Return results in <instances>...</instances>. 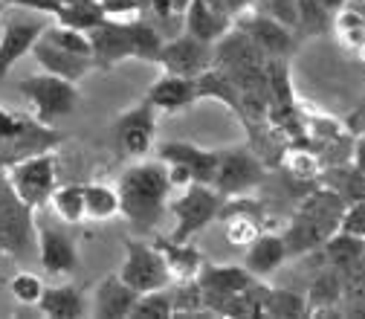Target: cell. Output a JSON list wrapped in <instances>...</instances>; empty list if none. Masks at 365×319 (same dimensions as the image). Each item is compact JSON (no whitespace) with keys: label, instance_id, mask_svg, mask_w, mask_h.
Wrapping results in <instances>:
<instances>
[{"label":"cell","instance_id":"1","mask_svg":"<svg viewBox=\"0 0 365 319\" xmlns=\"http://www.w3.org/2000/svg\"><path fill=\"white\" fill-rule=\"evenodd\" d=\"M119 192V212L128 218L130 230L148 236L157 230V223L165 215L171 183H168V166L163 160H143L128 166L116 183Z\"/></svg>","mask_w":365,"mask_h":319},{"label":"cell","instance_id":"2","mask_svg":"<svg viewBox=\"0 0 365 319\" xmlns=\"http://www.w3.org/2000/svg\"><path fill=\"white\" fill-rule=\"evenodd\" d=\"M345 201L328 186V189H316L304 198L299 212L293 215L290 226L282 233L287 255H304L322 247L339 226V218L345 212Z\"/></svg>","mask_w":365,"mask_h":319},{"label":"cell","instance_id":"3","mask_svg":"<svg viewBox=\"0 0 365 319\" xmlns=\"http://www.w3.org/2000/svg\"><path fill=\"white\" fill-rule=\"evenodd\" d=\"M64 140L56 125H43L35 116L0 108V168H9L26 157L53 151Z\"/></svg>","mask_w":365,"mask_h":319},{"label":"cell","instance_id":"4","mask_svg":"<svg viewBox=\"0 0 365 319\" xmlns=\"http://www.w3.org/2000/svg\"><path fill=\"white\" fill-rule=\"evenodd\" d=\"M38 247L35 209L18 198L6 168H0V253L12 258H26Z\"/></svg>","mask_w":365,"mask_h":319},{"label":"cell","instance_id":"5","mask_svg":"<svg viewBox=\"0 0 365 319\" xmlns=\"http://www.w3.org/2000/svg\"><path fill=\"white\" fill-rule=\"evenodd\" d=\"M21 96L29 102L32 116L43 125H56L58 119L70 116L78 108V87L53 73H38L18 84Z\"/></svg>","mask_w":365,"mask_h":319},{"label":"cell","instance_id":"6","mask_svg":"<svg viewBox=\"0 0 365 319\" xmlns=\"http://www.w3.org/2000/svg\"><path fill=\"white\" fill-rule=\"evenodd\" d=\"M53 24L50 15L21 9V6H6L4 21H0V81H4L12 67L29 56L32 44L41 38V32Z\"/></svg>","mask_w":365,"mask_h":319},{"label":"cell","instance_id":"7","mask_svg":"<svg viewBox=\"0 0 365 319\" xmlns=\"http://www.w3.org/2000/svg\"><path fill=\"white\" fill-rule=\"evenodd\" d=\"M220 206H223V198L212 186L189 183L180 198L168 201V209L174 212V221H177L168 238L171 241H192V236H197L212 221H217Z\"/></svg>","mask_w":365,"mask_h":319},{"label":"cell","instance_id":"8","mask_svg":"<svg viewBox=\"0 0 365 319\" xmlns=\"http://www.w3.org/2000/svg\"><path fill=\"white\" fill-rule=\"evenodd\" d=\"M116 276L128 288H133L136 293L163 290V288L171 285L163 253L157 250V244H148L143 238H128L125 241V261H122Z\"/></svg>","mask_w":365,"mask_h":319},{"label":"cell","instance_id":"9","mask_svg":"<svg viewBox=\"0 0 365 319\" xmlns=\"http://www.w3.org/2000/svg\"><path fill=\"white\" fill-rule=\"evenodd\" d=\"M267 177L264 163L250 148H226L217 151V171L212 189L220 198H241L258 189Z\"/></svg>","mask_w":365,"mask_h":319},{"label":"cell","instance_id":"10","mask_svg":"<svg viewBox=\"0 0 365 319\" xmlns=\"http://www.w3.org/2000/svg\"><path fill=\"white\" fill-rule=\"evenodd\" d=\"M56 166L58 163L53 151H43L9 166L6 177L24 203H29L32 209H43L50 203V195L56 192Z\"/></svg>","mask_w":365,"mask_h":319},{"label":"cell","instance_id":"11","mask_svg":"<svg viewBox=\"0 0 365 319\" xmlns=\"http://www.w3.org/2000/svg\"><path fill=\"white\" fill-rule=\"evenodd\" d=\"M154 136H157V108L148 99L128 108L113 122V143L119 154L128 160L148 157V151L154 148Z\"/></svg>","mask_w":365,"mask_h":319},{"label":"cell","instance_id":"12","mask_svg":"<svg viewBox=\"0 0 365 319\" xmlns=\"http://www.w3.org/2000/svg\"><path fill=\"white\" fill-rule=\"evenodd\" d=\"M157 64L165 73L197 79L200 73H206L215 64V44H206V41L189 35V32H180V35L163 41Z\"/></svg>","mask_w":365,"mask_h":319},{"label":"cell","instance_id":"13","mask_svg":"<svg viewBox=\"0 0 365 319\" xmlns=\"http://www.w3.org/2000/svg\"><path fill=\"white\" fill-rule=\"evenodd\" d=\"M252 282H258L247 267H238V264H212V261H203L200 273H197V285L203 290V305L212 316H217L220 305L235 296V293H244Z\"/></svg>","mask_w":365,"mask_h":319},{"label":"cell","instance_id":"14","mask_svg":"<svg viewBox=\"0 0 365 319\" xmlns=\"http://www.w3.org/2000/svg\"><path fill=\"white\" fill-rule=\"evenodd\" d=\"M232 26L241 29L244 35H250V41L267 59H287L293 53V47H296L293 29L282 26L279 21H272V18H267V15L255 12V9H247L238 18H232Z\"/></svg>","mask_w":365,"mask_h":319},{"label":"cell","instance_id":"15","mask_svg":"<svg viewBox=\"0 0 365 319\" xmlns=\"http://www.w3.org/2000/svg\"><path fill=\"white\" fill-rule=\"evenodd\" d=\"M87 35H90V47H93V64L102 70H110L125 59H136L130 21H108L105 18Z\"/></svg>","mask_w":365,"mask_h":319},{"label":"cell","instance_id":"16","mask_svg":"<svg viewBox=\"0 0 365 319\" xmlns=\"http://www.w3.org/2000/svg\"><path fill=\"white\" fill-rule=\"evenodd\" d=\"M38 258L41 267L56 279H67L78 270V247L70 233L50 223H38Z\"/></svg>","mask_w":365,"mask_h":319},{"label":"cell","instance_id":"17","mask_svg":"<svg viewBox=\"0 0 365 319\" xmlns=\"http://www.w3.org/2000/svg\"><path fill=\"white\" fill-rule=\"evenodd\" d=\"M157 160H163L165 166H180L192 174L195 183H215V171H217V151L200 148L195 143L186 140H174V143H163L157 148Z\"/></svg>","mask_w":365,"mask_h":319},{"label":"cell","instance_id":"18","mask_svg":"<svg viewBox=\"0 0 365 319\" xmlns=\"http://www.w3.org/2000/svg\"><path fill=\"white\" fill-rule=\"evenodd\" d=\"M32 59L41 64L43 73H53V76H61L67 81H81L90 70H93V59H87V56H76V53H67V50H58L53 47V44H47L43 38H38L32 44Z\"/></svg>","mask_w":365,"mask_h":319},{"label":"cell","instance_id":"19","mask_svg":"<svg viewBox=\"0 0 365 319\" xmlns=\"http://www.w3.org/2000/svg\"><path fill=\"white\" fill-rule=\"evenodd\" d=\"M136 296H140V293H136L133 288H128L113 273V276H105L96 285L93 302H90V305H93V308H90V313L99 316V319H128Z\"/></svg>","mask_w":365,"mask_h":319},{"label":"cell","instance_id":"20","mask_svg":"<svg viewBox=\"0 0 365 319\" xmlns=\"http://www.w3.org/2000/svg\"><path fill=\"white\" fill-rule=\"evenodd\" d=\"M145 99L157 108V111H182L197 102V79H186V76H174L165 73L160 76L151 87Z\"/></svg>","mask_w":365,"mask_h":319},{"label":"cell","instance_id":"21","mask_svg":"<svg viewBox=\"0 0 365 319\" xmlns=\"http://www.w3.org/2000/svg\"><path fill=\"white\" fill-rule=\"evenodd\" d=\"M154 244L165 258L171 285H182V282H195L197 279V273H200V267L206 261L197 247H192L189 241H171V238H157Z\"/></svg>","mask_w":365,"mask_h":319},{"label":"cell","instance_id":"22","mask_svg":"<svg viewBox=\"0 0 365 319\" xmlns=\"http://www.w3.org/2000/svg\"><path fill=\"white\" fill-rule=\"evenodd\" d=\"M287 247H284V238L279 233H261L250 247H247V258H244V267L252 273L255 279H267L272 276L284 261H287Z\"/></svg>","mask_w":365,"mask_h":319},{"label":"cell","instance_id":"23","mask_svg":"<svg viewBox=\"0 0 365 319\" xmlns=\"http://www.w3.org/2000/svg\"><path fill=\"white\" fill-rule=\"evenodd\" d=\"M230 29H232V18L215 12L206 0H192L189 9L182 12V32H189L206 44L220 41Z\"/></svg>","mask_w":365,"mask_h":319},{"label":"cell","instance_id":"24","mask_svg":"<svg viewBox=\"0 0 365 319\" xmlns=\"http://www.w3.org/2000/svg\"><path fill=\"white\" fill-rule=\"evenodd\" d=\"M304 302H307V316H328V313L342 316V310H334L336 305H342V273L328 264L313 279Z\"/></svg>","mask_w":365,"mask_h":319},{"label":"cell","instance_id":"25","mask_svg":"<svg viewBox=\"0 0 365 319\" xmlns=\"http://www.w3.org/2000/svg\"><path fill=\"white\" fill-rule=\"evenodd\" d=\"M38 310L50 319H81L87 316V299L76 285H50L43 288Z\"/></svg>","mask_w":365,"mask_h":319},{"label":"cell","instance_id":"26","mask_svg":"<svg viewBox=\"0 0 365 319\" xmlns=\"http://www.w3.org/2000/svg\"><path fill=\"white\" fill-rule=\"evenodd\" d=\"M334 29L348 50L365 47V0H348V4L334 15Z\"/></svg>","mask_w":365,"mask_h":319},{"label":"cell","instance_id":"27","mask_svg":"<svg viewBox=\"0 0 365 319\" xmlns=\"http://www.w3.org/2000/svg\"><path fill=\"white\" fill-rule=\"evenodd\" d=\"M342 273V316H365V253Z\"/></svg>","mask_w":365,"mask_h":319},{"label":"cell","instance_id":"28","mask_svg":"<svg viewBox=\"0 0 365 319\" xmlns=\"http://www.w3.org/2000/svg\"><path fill=\"white\" fill-rule=\"evenodd\" d=\"M119 215V192L108 183H84V218L110 221Z\"/></svg>","mask_w":365,"mask_h":319},{"label":"cell","instance_id":"29","mask_svg":"<svg viewBox=\"0 0 365 319\" xmlns=\"http://www.w3.org/2000/svg\"><path fill=\"white\" fill-rule=\"evenodd\" d=\"M325 180L331 183V189L345 201V203H354V201H365V174L356 171L354 166H331Z\"/></svg>","mask_w":365,"mask_h":319},{"label":"cell","instance_id":"30","mask_svg":"<svg viewBox=\"0 0 365 319\" xmlns=\"http://www.w3.org/2000/svg\"><path fill=\"white\" fill-rule=\"evenodd\" d=\"M325 253V261L336 270H345L348 264H354L362 253H365V238H354V236H345V233H334L322 247Z\"/></svg>","mask_w":365,"mask_h":319},{"label":"cell","instance_id":"31","mask_svg":"<svg viewBox=\"0 0 365 319\" xmlns=\"http://www.w3.org/2000/svg\"><path fill=\"white\" fill-rule=\"evenodd\" d=\"M41 38L53 44L58 50H67V53H76V56H87L93 59V47H90V35L81 32V29H73V26H61V24H50L47 29L41 32Z\"/></svg>","mask_w":365,"mask_h":319},{"label":"cell","instance_id":"32","mask_svg":"<svg viewBox=\"0 0 365 319\" xmlns=\"http://www.w3.org/2000/svg\"><path fill=\"white\" fill-rule=\"evenodd\" d=\"M264 316H279V319H299L307 316V302L302 293L293 290H272L264 293Z\"/></svg>","mask_w":365,"mask_h":319},{"label":"cell","instance_id":"33","mask_svg":"<svg viewBox=\"0 0 365 319\" xmlns=\"http://www.w3.org/2000/svg\"><path fill=\"white\" fill-rule=\"evenodd\" d=\"M50 206L64 223H81L84 221V186H76V183L56 186V192L50 195Z\"/></svg>","mask_w":365,"mask_h":319},{"label":"cell","instance_id":"34","mask_svg":"<svg viewBox=\"0 0 365 319\" xmlns=\"http://www.w3.org/2000/svg\"><path fill=\"white\" fill-rule=\"evenodd\" d=\"M56 24L61 26H73V29H81V32H90L96 24L105 21L102 15V6H99V0H84V4H67L56 18Z\"/></svg>","mask_w":365,"mask_h":319},{"label":"cell","instance_id":"35","mask_svg":"<svg viewBox=\"0 0 365 319\" xmlns=\"http://www.w3.org/2000/svg\"><path fill=\"white\" fill-rule=\"evenodd\" d=\"M299 6V24L296 29L302 35H325L331 26H334V12H328L319 0H296Z\"/></svg>","mask_w":365,"mask_h":319},{"label":"cell","instance_id":"36","mask_svg":"<svg viewBox=\"0 0 365 319\" xmlns=\"http://www.w3.org/2000/svg\"><path fill=\"white\" fill-rule=\"evenodd\" d=\"M171 316H174V305L168 288L140 293L130 308V319H171Z\"/></svg>","mask_w":365,"mask_h":319},{"label":"cell","instance_id":"37","mask_svg":"<svg viewBox=\"0 0 365 319\" xmlns=\"http://www.w3.org/2000/svg\"><path fill=\"white\" fill-rule=\"evenodd\" d=\"M284 168L296 177V180H316L322 174V160H319L313 151H307L304 146H293L284 151Z\"/></svg>","mask_w":365,"mask_h":319},{"label":"cell","instance_id":"38","mask_svg":"<svg viewBox=\"0 0 365 319\" xmlns=\"http://www.w3.org/2000/svg\"><path fill=\"white\" fill-rule=\"evenodd\" d=\"M43 288H47V285H43V279L35 276V273H26V270L15 273V276L9 279V293H12V299L18 305H38Z\"/></svg>","mask_w":365,"mask_h":319},{"label":"cell","instance_id":"39","mask_svg":"<svg viewBox=\"0 0 365 319\" xmlns=\"http://www.w3.org/2000/svg\"><path fill=\"white\" fill-rule=\"evenodd\" d=\"M255 12L272 18V21H279L282 26L287 29H296L299 24V6H296V0H255Z\"/></svg>","mask_w":365,"mask_h":319},{"label":"cell","instance_id":"40","mask_svg":"<svg viewBox=\"0 0 365 319\" xmlns=\"http://www.w3.org/2000/svg\"><path fill=\"white\" fill-rule=\"evenodd\" d=\"M336 233L354 236V238H365V201H354L345 206Z\"/></svg>","mask_w":365,"mask_h":319},{"label":"cell","instance_id":"41","mask_svg":"<svg viewBox=\"0 0 365 319\" xmlns=\"http://www.w3.org/2000/svg\"><path fill=\"white\" fill-rule=\"evenodd\" d=\"M6 6H21V9H32V12H43L56 18L67 4H84V0H4Z\"/></svg>","mask_w":365,"mask_h":319},{"label":"cell","instance_id":"42","mask_svg":"<svg viewBox=\"0 0 365 319\" xmlns=\"http://www.w3.org/2000/svg\"><path fill=\"white\" fill-rule=\"evenodd\" d=\"M206 4H209L215 12L226 15V18H238L241 12H247V9L255 6V0H206Z\"/></svg>","mask_w":365,"mask_h":319},{"label":"cell","instance_id":"43","mask_svg":"<svg viewBox=\"0 0 365 319\" xmlns=\"http://www.w3.org/2000/svg\"><path fill=\"white\" fill-rule=\"evenodd\" d=\"M351 157H354V168L365 174V133H359L351 143Z\"/></svg>","mask_w":365,"mask_h":319},{"label":"cell","instance_id":"44","mask_svg":"<svg viewBox=\"0 0 365 319\" xmlns=\"http://www.w3.org/2000/svg\"><path fill=\"white\" fill-rule=\"evenodd\" d=\"M319 4H322L328 12H334V15H336V12H339V9L348 4V0H319Z\"/></svg>","mask_w":365,"mask_h":319},{"label":"cell","instance_id":"45","mask_svg":"<svg viewBox=\"0 0 365 319\" xmlns=\"http://www.w3.org/2000/svg\"><path fill=\"white\" fill-rule=\"evenodd\" d=\"M168 4L174 6V12H180V15H182V12L189 9V4H192V0H168Z\"/></svg>","mask_w":365,"mask_h":319},{"label":"cell","instance_id":"46","mask_svg":"<svg viewBox=\"0 0 365 319\" xmlns=\"http://www.w3.org/2000/svg\"><path fill=\"white\" fill-rule=\"evenodd\" d=\"M356 119H362V125H359V131H362V133H365V108H362V111H359V113H356Z\"/></svg>","mask_w":365,"mask_h":319},{"label":"cell","instance_id":"47","mask_svg":"<svg viewBox=\"0 0 365 319\" xmlns=\"http://www.w3.org/2000/svg\"><path fill=\"white\" fill-rule=\"evenodd\" d=\"M4 12H6V4H4V0H0V21H4Z\"/></svg>","mask_w":365,"mask_h":319},{"label":"cell","instance_id":"48","mask_svg":"<svg viewBox=\"0 0 365 319\" xmlns=\"http://www.w3.org/2000/svg\"><path fill=\"white\" fill-rule=\"evenodd\" d=\"M0 290H4V273H0Z\"/></svg>","mask_w":365,"mask_h":319}]
</instances>
